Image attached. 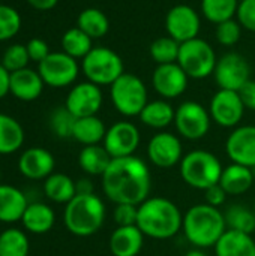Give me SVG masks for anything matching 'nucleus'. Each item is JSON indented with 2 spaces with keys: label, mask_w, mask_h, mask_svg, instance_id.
Listing matches in <instances>:
<instances>
[{
  "label": "nucleus",
  "mask_w": 255,
  "mask_h": 256,
  "mask_svg": "<svg viewBox=\"0 0 255 256\" xmlns=\"http://www.w3.org/2000/svg\"><path fill=\"white\" fill-rule=\"evenodd\" d=\"M44 192L48 200L57 204H68L77 195V188L75 182L69 176L62 172H53L50 177L45 178Z\"/></svg>",
  "instance_id": "30"
},
{
  "label": "nucleus",
  "mask_w": 255,
  "mask_h": 256,
  "mask_svg": "<svg viewBox=\"0 0 255 256\" xmlns=\"http://www.w3.org/2000/svg\"><path fill=\"white\" fill-rule=\"evenodd\" d=\"M93 48V39L81 28L72 27L62 36V51L74 58H84Z\"/></svg>",
  "instance_id": "32"
},
{
  "label": "nucleus",
  "mask_w": 255,
  "mask_h": 256,
  "mask_svg": "<svg viewBox=\"0 0 255 256\" xmlns=\"http://www.w3.org/2000/svg\"><path fill=\"white\" fill-rule=\"evenodd\" d=\"M252 183L254 172L251 171V168L239 164H231L224 168L219 178V184L228 195H242L251 189Z\"/></svg>",
  "instance_id": "26"
},
{
  "label": "nucleus",
  "mask_w": 255,
  "mask_h": 256,
  "mask_svg": "<svg viewBox=\"0 0 255 256\" xmlns=\"http://www.w3.org/2000/svg\"><path fill=\"white\" fill-rule=\"evenodd\" d=\"M24 142V129L14 117L0 112V154H12Z\"/></svg>",
  "instance_id": "29"
},
{
  "label": "nucleus",
  "mask_w": 255,
  "mask_h": 256,
  "mask_svg": "<svg viewBox=\"0 0 255 256\" xmlns=\"http://www.w3.org/2000/svg\"><path fill=\"white\" fill-rule=\"evenodd\" d=\"M227 230L251 234L255 231V213L242 204H233L224 213Z\"/></svg>",
  "instance_id": "33"
},
{
  "label": "nucleus",
  "mask_w": 255,
  "mask_h": 256,
  "mask_svg": "<svg viewBox=\"0 0 255 256\" xmlns=\"http://www.w3.org/2000/svg\"><path fill=\"white\" fill-rule=\"evenodd\" d=\"M75 188H77V195L95 194L93 192V183L89 178H80L78 182H75Z\"/></svg>",
  "instance_id": "48"
},
{
  "label": "nucleus",
  "mask_w": 255,
  "mask_h": 256,
  "mask_svg": "<svg viewBox=\"0 0 255 256\" xmlns=\"http://www.w3.org/2000/svg\"><path fill=\"white\" fill-rule=\"evenodd\" d=\"M216 40L224 46H233L236 45L242 38V26L237 20H227L224 22L216 24L215 30Z\"/></svg>",
  "instance_id": "40"
},
{
  "label": "nucleus",
  "mask_w": 255,
  "mask_h": 256,
  "mask_svg": "<svg viewBox=\"0 0 255 256\" xmlns=\"http://www.w3.org/2000/svg\"><path fill=\"white\" fill-rule=\"evenodd\" d=\"M54 156L42 147L27 148L18 160L20 172L30 180H44L50 177L54 172Z\"/></svg>",
  "instance_id": "19"
},
{
  "label": "nucleus",
  "mask_w": 255,
  "mask_h": 256,
  "mask_svg": "<svg viewBox=\"0 0 255 256\" xmlns=\"http://www.w3.org/2000/svg\"><path fill=\"white\" fill-rule=\"evenodd\" d=\"M110 98L116 111L125 117L140 116L149 102L147 88L143 80L126 72L110 86Z\"/></svg>",
  "instance_id": "6"
},
{
  "label": "nucleus",
  "mask_w": 255,
  "mask_h": 256,
  "mask_svg": "<svg viewBox=\"0 0 255 256\" xmlns=\"http://www.w3.org/2000/svg\"><path fill=\"white\" fill-rule=\"evenodd\" d=\"M179 51H180V42H177L171 36H162L155 39L149 48L150 57L156 64L177 63Z\"/></svg>",
  "instance_id": "36"
},
{
  "label": "nucleus",
  "mask_w": 255,
  "mask_h": 256,
  "mask_svg": "<svg viewBox=\"0 0 255 256\" xmlns=\"http://www.w3.org/2000/svg\"><path fill=\"white\" fill-rule=\"evenodd\" d=\"M45 82L38 70L24 68L11 74L9 93L23 102H32L42 94Z\"/></svg>",
  "instance_id": "20"
},
{
  "label": "nucleus",
  "mask_w": 255,
  "mask_h": 256,
  "mask_svg": "<svg viewBox=\"0 0 255 256\" xmlns=\"http://www.w3.org/2000/svg\"><path fill=\"white\" fill-rule=\"evenodd\" d=\"M216 256H255V242L251 234L227 230L215 244Z\"/></svg>",
  "instance_id": "23"
},
{
  "label": "nucleus",
  "mask_w": 255,
  "mask_h": 256,
  "mask_svg": "<svg viewBox=\"0 0 255 256\" xmlns=\"http://www.w3.org/2000/svg\"><path fill=\"white\" fill-rule=\"evenodd\" d=\"M182 225L183 216L179 207L164 196L147 198L138 206L137 226L144 237L168 240L182 230Z\"/></svg>",
  "instance_id": "2"
},
{
  "label": "nucleus",
  "mask_w": 255,
  "mask_h": 256,
  "mask_svg": "<svg viewBox=\"0 0 255 256\" xmlns=\"http://www.w3.org/2000/svg\"><path fill=\"white\" fill-rule=\"evenodd\" d=\"M227 156L233 164L255 168V126H237L225 141Z\"/></svg>",
  "instance_id": "18"
},
{
  "label": "nucleus",
  "mask_w": 255,
  "mask_h": 256,
  "mask_svg": "<svg viewBox=\"0 0 255 256\" xmlns=\"http://www.w3.org/2000/svg\"><path fill=\"white\" fill-rule=\"evenodd\" d=\"M240 99L246 110L255 111V81L249 80L240 90H239Z\"/></svg>",
  "instance_id": "45"
},
{
  "label": "nucleus",
  "mask_w": 255,
  "mask_h": 256,
  "mask_svg": "<svg viewBox=\"0 0 255 256\" xmlns=\"http://www.w3.org/2000/svg\"><path fill=\"white\" fill-rule=\"evenodd\" d=\"M245 105L239 92L219 88L210 99L209 114L221 128H237L245 114Z\"/></svg>",
  "instance_id": "13"
},
{
  "label": "nucleus",
  "mask_w": 255,
  "mask_h": 256,
  "mask_svg": "<svg viewBox=\"0 0 255 256\" xmlns=\"http://www.w3.org/2000/svg\"><path fill=\"white\" fill-rule=\"evenodd\" d=\"M185 256H207L204 252H203V249H198V248H195V249H191L189 252H186Z\"/></svg>",
  "instance_id": "49"
},
{
  "label": "nucleus",
  "mask_w": 255,
  "mask_h": 256,
  "mask_svg": "<svg viewBox=\"0 0 255 256\" xmlns=\"http://www.w3.org/2000/svg\"><path fill=\"white\" fill-rule=\"evenodd\" d=\"M239 2H242V0H239Z\"/></svg>",
  "instance_id": "52"
},
{
  "label": "nucleus",
  "mask_w": 255,
  "mask_h": 256,
  "mask_svg": "<svg viewBox=\"0 0 255 256\" xmlns=\"http://www.w3.org/2000/svg\"><path fill=\"white\" fill-rule=\"evenodd\" d=\"M101 180L105 196L114 204L140 206L149 198L152 186L150 170L137 156L111 159Z\"/></svg>",
  "instance_id": "1"
},
{
  "label": "nucleus",
  "mask_w": 255,
  "mask_h": 256,
  "mask_svg": "<svg viewBox=\"0 0 255 256\" xmlns=\"http://www.w3.org/2000/svg\"><path fill=\"white\" fill-rule=\"evenodd\" d=\"M102 102H104V94L101 87L90 81H84L75 84L69 90L65 100V106L74 117L81 118V117L96 116L102 106Z\"/></svg>",
  "instance_id": "15"
},
{
  "label": "nucleus",
  "mask_w": 255,
  "mask_h": 256,
  "mask_svg": "<svg viewBox=\"0 0 255 256\" xmlns=\"http://www.w3.org/2000/svg\"><path fill=\"white\" fill-rule=\"evenodd\" d=\"M177 63L189 78L203 80L213 75L218 58L209 42L201 38H195L180 44Z\"/></svg>",
  "instance_id": "8"
},
{
  "label": "nucleus",
  "mask_w": 255,
  "mask_h": 256,
  "mask_svg": "<svg viewBox=\"0 0 255 256\" xmlns=\"http://www.w3.org/2000/svg\"><path fill=\"white\" fill-rule=\"evenodd\" d=\"M189 76L179 63L158 64L152 74V86L162 99H176L188 88Z\"/></svg>",
  "instance_id": "17"
},
{
  "label": "nucleus",
  "mask_w": 255,
  "mask_h": 256,
  "mask_svg": "<svg viewBox=\"0 0 255 256\" xmlns=\"http://www.w3.org/2000/svg\"><path fill=\"white\" fill-rule=\"evenodd\" d=\"M212 117L209 110L195 100L182 102L176 108L174 126L179 135L189 141H197L204 138L210 130Z\"/></svg>",
  "instance_id": "10"
},
{
  "label": "nucleus",
  "mask_w": 255,
  "mask_h": 256,
  "mask_svg": "<svg viewBox=\"0 0 255 256\" xmlns=\"http://www.w3.org/2000/svg\"><path fill=\"white\" fill-rule=\"evenodd\" d=\"M204 198H206V204L212 206V207H221L225 201H227V196L228 194L224 190V188L218 183V184H213L210 186L209 189L204 190Z\"/></svg>",
  "instance_id": "44"
},
{
  "label": "nucleus",
  "mask_w": 255,
  "mask_h": 256,
  "mask_svg": "<svg viewBox=\"0 0 255 256\" xmlns=\"http://www.w3.org/2000/svg\"><path fill=\"white\" fill-rule=\"evenodd\" d=\"M27 206V198L18 188L0 184V222L14 224L21 220Z\"/></svg>",
  "instance_id": "22"
},
{
  "label": "nucleus",
  "mask_w": 255,
  "mask_h": 256,
  "mask_svg": "<svg viewBox=\"0 0 255 256\" xmlns=\"http://www.w3.org/2000/svg\"><path fill=\"white\" fill-rule=\"evenodd\" d=\"M186 240L198 249L215 248L227 231L224 213L209 204H197L183 216L182 225Z\"/></svg>",
  "instance_id": "3"
},
{
  "label": "nucleus",
  "mask_w": 255,
  "mask_h": 256,
  "mask_svg": "<svg viewBox=\"0 0 255 256\" xmlns=\"http://www.w3.org/2000/svg\"><path fill=\"white\" fill-rule=\"evenodd\" d=\"M201 28V20L198 12L189 4H176L173 6L165 16V30L167 34L183 44L191 39L198 38Z\"/></svg>",
  "instance_id": "14"
},
{
  "label": "nucleus",
  "mask_w": 255,
  "mask_h": 256,
  "mask_svg": "<svg viewBox=\"0 0 255 256\" xmlns=\"http://www.w3.org/2000/svg\"><path fill=\"white\" fill-rule=\"evenodd\" d=\"M26 2L36 10H51L59 3V0H26Z\"/></svg>",
  "instance_id": "47"
},
{
  "label": "nucleus",
  "mask_w": 255,
  "mask_h": 256,
  "mask_svg": "<svg viewBox=\"0 0 255 256\" xmlns=\"http://www.w3.org/2000/svg\"><path fill=\"white\" fill-rule=\"evenodd\" d=\"M144 244V234L137 225L117 226L108 242V248L113 256H137Z\"/></svg>",
  "instance_id": "21"
},
{
  "label": "nucleus",
  "mask_w": 255,
  "mask_h": 256,
  "mask_svg": "<svg viewBox=\"0 0 255 256\" xmlns=\"http://www.w3.org/2000/svg\"><path fill=\"white\" fill-rule=\"evenodd\" d=\"M249 63L239 52H227L218 58L213 76L219 88L239 92L251 78Z\"/></svg>",
  "instance_id": "11"
},
{
  "label": "nucleus",
  "mask_w": 255,
  "mask_h": 256,
  "mask_svg": "<svg viewBox=\"0 0 255 256\" xmlns=\"http://www.w3.org/2000/svg\"><path fill=\"white\" fill-rule=\"evenodd\" d=\"M77 27L81 28L92 39L104 38L110 30L108 16L98 8H86L77 18Z\"/></svg>",
  "instance_id": "31"
},
{
  "label": "nucleus",
  "mask_w": 255,
  "mask_h": 256,
  "mask_svg": "<svg viewBox=\"0 0 255 256\" xmlns=\"http://www.w3.org/2000/svg\"><path fill=\"white\" fill-rule=\"evenodd\" d=\"M11 86V72L5 69V66L0 63V99H3L9 93Z\"/></svg>",
  "instance_id": "46"
},
{
  "label": "nucleus",
  "mask_w": 255,
  "mask_h": 256,
  "mask_svg": "<svg viewBox=\"0 0 255 256\" xmlns=\"http://www.w3.org/2000/svg\"><path fill=\"white\" fill-rule=\"evenodd\" d=\"M23 226L32 234H45L48 232L56 222V214L53 208L44 202H32L27 206L23 218Z\"/></svg>",
  "instance_id": "25"
},
{
  "label": "nucleus",
  "mask_w": 255,
  "mask_h": 256,
  "mask_svg": "<svg viewBox=\"0 0 255 256\" xmlns=\"http://www.w3.org/2000/svg\"><path fill=\"white\" fill-rule=\"evenodd\" d=\"M113 219L117 226H132L137 225L138 206L132 204H116L113 212Z\"/></svg>",
  "instance_id": "41"
},
{
  "label": "nucleus",
  "mask_w": 255,
  "mask_h": 256,
  "mask_svg": "<svg viewBox=\"0 0 255 256\" xmlns=\"http://www.w3.org/2000/svg\"><path fill=\"white\" fill-rule=\"evenodd\" d=\"M147 158L158 168H173L183 158L182 141L174 134L158 132L147 144Z\"/></svg>",
  "instance_id": "16"
},
{
  "label": "nucleus",
  "mask_w": 255,
  "mask_h": 256,
  "mask_svg": "<svg viewBox=\"0 0 255 256\" xmlns=\"http://www.w3.org/2000/svg\"><path fill=\"white\" fill-rule=\"evenodd\" d=\"M111 159L113 158L108 154V152L105 150L104 146H101V144L86 146V147H83V150L78 154V165L86 174L102 177V174L107 171Z\"/></svg>",
  "instance_id": "28"
},
{
  "label": "nucleus",
  "mask_w": 255,
  "mask_h": 256,
  "mask_svg": "<svg viewBox=\"0 0 255 256\" xmlns=\"http://www.w3.org/2000/svg\"><path fill=\"white\" fill-rule=\"evenodd\" d=\"M77 117H74L66 106H60L54 110L50 116V128L54 135L59 138H72L74 124Z\"/></svg>",
  "instance_id": "38"
},
{
  "label": "nucleus",
  "mask_w": 255,
  "mask_h": 256,
  "mask_svg": "<svg viewBox=\"0 0 255 256\" xmlns=\"http://www.w3.org/2000/svg\"><path fill=\"white\" fill-rule=\"evenodd\" d=\"M239 0H201V14L213 24L233 20L237 14Z\"/></svg>",
  "instance_id": "34"
},
{
  "label": "nucleus",
  "mask_w": 255,
  "mask_h": 256,
  "mask_svg": "<svg viewBox=\"0 0 255 256\" xmlns=\"http://www.w3.org/2000/svg\"><path fill=\"white\" fill-rule=\"evenodd\" d=\"M141 141L138 128L126 120L116 122L107 129L102 146L113 159L134 156Z\"/></svg>",
  "instance_id": "12"
},
{
  "label": "nucleus",
  "mask_w": 255,
  "mask_h": 256,
  "mask_svg": "<svg viewBox=\"0 0 255 256\" xmlns=\"http://www.w3.org/2000/svg\"><path fill=\"white\" fill-rule=\"evenodd\" d=\"M29 62H30V57H29L26 45H23V44H12V45H9L5 50L0 63L5 66L6 70H9L12 74V72H17L20 69L27 68Z\"/></svg>",
  "instance_id": "39"
},
{
  "label": "nucleus",
  "mask_w": 255,
  "mask_h": 256,
  "mask_svg": "<svg viewBox=\"0 0 255 256\" xmlns=\"http://www.w3.org/2000/svg\"><path fill=\"white\" fill-rule=\"evenodd\" d=\"M254 213H255V202H254Z\"/></svg>",
  "instance_id": "51"
},
{
  "label": "nucleus",
  "mask_w": 255,
  "mask_h": 256,
  "mask_svg": "<svg viewBox=\"0 0 255 256\" xmlns=\"http://www.w3.org/2000/svg\"><path fill=\"white\" fill-rule=\"evenodd\" d=\"M105 134H107V128L104 122L98 116H89L75 120L72 138L86 147V146L101 144L105 138Z\"/></svg>",
  "instance_id": "27"
},
{
  "label": "nucleus",
  "mask_w": 255,
  "mask_h": 256,
  "mask_svg": "<svg viewBox=\"0 0 255 256\" xmlns=\"http://www.w3.org/2000/svg\"><path fill=\"white\" fill-rule=\"evenodd\" d=\"M176 110L167 99H158L150 100L140 112V122L146 124L147 128L162 130L168 128L171 123H174Z\"/></svg>",
  "instance_id": "24"
},
{
  "label": "nucleus",
  "mask_w": 255,
  "mask_h": 256,
  "mask_svg": "<svg viewBox=\"0 0 255 256\" xmlns=\"http://www.w3.org/2000/svg\"><path fill=\"white\" fill-rule=\"evenodd\" d=\"M237 21L249 32H255V0H242L237 8Z\"/></svg>",
  "instance_id": "42"
},
{
  "label": "nucleus",
  "mask_w": 255,
  "mask_h": 256,
  "mask_svg": "<svg viewBox=\"0 0 255 256\" xmlns=\"http://www.w3.org/2000/svg\"><path fill=\"white\" fill-rule=\"evenodd\" d=\"M222 170L219 159L206 150L189 152L180 160L182 180L198 190H206L210 186L218 184Z\"/></svg>",
  "instance_id": "5"
},
{
  "label": "nucleus",
  "mask_w": 255,
  "mask_h": 256,
  "mask_svg": "<svg viewBox=\"0 0 255 256\" xmlns=\"http://www.w3.org/2000/svg\"><path fill=\"white\" fill-rule=\"evenodd\" d=\"M81 70L87 81L102 87L111 86L120 75H123L125 66L122 57L116 51L107 46H93L81 60Z\"/></svg>",
  "instance_id": "7"
},
{
  "label": "nucleus",
  "mask_w": 255,
  "mask_h": 256,
  "mask_svg": "<svg viewBox=\"0 0 255 256\" xmlns=\"http://www.w3.org/2000/svg\"><path fill=\"white\" fill-rule=\"evenodd\" d=\"M21 28L20 12L8 4H0V42L9 40L18 34Z\"/></svg>",
  "instance_id": "37"
},
{
  "label": "nucleus",
  "mask_w": 255,
  "mask_h": 256,
  "mask_svg": "<svg viewBox=\"0 0 255 256\" xmlns=\"http://www.w3.org/2000/svg\"><path fill=\"white\" fill-rule=\"evenodd\" d=\"M38 72L45 86L53 88H63L75 82L80 74V64L77 58L68 56L63 51L50 52L47 58L38 63Z\"/></svg>",
  "instance_id": "9"
},
{
  "label": "nucleus",
  "mask_w": 255,
  "mask_h": 256,
  "mask_svg": "<svg viewBox=\"0 0 255 256\" xmlns=\"http://www.w3.org/2000/svg\"><path fill=\"white\" fill-rule=\"evenodd\" d=\"M27 236L17 228H8L0 234V256H29Z\"/></svg>",
  "instance_id": "35"
},
{
  "label": "nucleus",
  "mask_w": 255,
  "mask_h": 256,
  "mask_svg": "<svg viewBox=\"0 0 255 256\" xmlns=\"http://www.w3.org/2000/svg\"><path fill=\"white\" fill-rule=\"evenodd\" d=\"M105 214V204L96 194L75 195L65 207L63 222L71 234L90 237L102 228Z\"/></svg>",
  "instance_id": "4"
},
{
  "label": "nucleus",
  "mask_w": 255,
  "mask_h": 256,
  "mask_svg": "<svg viewBox=\"0 0 255 256\" xmlns=\"http://www.w3.org/2000/svg\"><path fill=\"white\" fill-rule=\"evenodd\" d=\"M26 48H27V52H29L30 60L32 62H36V63H41L51 52L48 44L44 39H41V38H32L26 44Z\"/></svg>",
  "instance_id": "43"
},
{
  "label": "nucleus",
  "mask_w": 255,
  "mask_h": 256,
  "mask_svg": "<svg viewBox=\"0 0 255 256\" xmlns=\"http://www.w3.org/2000/svg\"><path fill=\"white\" fill-rule=\"evenodd\" d=\"M0 182H2V172H0ZM2 184V183H0Z\"/></svg>",
  "instance_id": "50"
}]
</instances>
